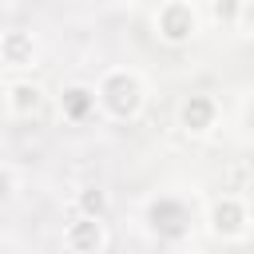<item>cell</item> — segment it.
<instances>
[{
	"instance_id": "6da1fadb",
	"label": "cell",
	"mask_w": 254,
	"mask_h": 254,
	"mask_svg": "<svg viewBox=\"0 0 254 254\" xmlns=\"http://www.w3.org/2000/svg\"><path fill=\"white\" fill-rule=\"evenodd\" d=\"M95 111L111 123H135L147 107V79L135 71V67H107L95 87Z\"/></svg>"
},
{
	"instance_id": "7a4b0ae2",
	"label": "cell",
	"mask_w": 254,
	"mask_h": 254,
	"mask_svg": "<svg viewBox=\"0 0 254 254\" xmlns=\"http://www.w3.org/2000/svg\"><path fill=\"white\" fill-rule=\"evenodd\" d=\"M151 24H155L159 44H167V48H187V44L202 32V12H198L194 0H159Z\"/></svg>"
},
{
	"instance_id": "3957f363",
	"label": "cell",
	"mask_w": 254,
	"mask_h": 254,
	"mask_svg": "<svg viewBox=\"0 0 254 254\" xmlns=\"http://www.w3.org/2000/svg\"><path fill=\"white\" fill-rule=\"evenodd\" d=\"M206 230L218 242H246L250 238V206L242 194H222L206 210Z\"/></svg>"
},
{
	"instance_id": "277c9868",
	"label": "cell",
	"mask_w": 254,
	"mask_h": 254,
	"mask_svg": "<svg viewBox=\"0 0 254 254\" xmlns=\"http://www.w3.org/2000/svg\"><path fill=\"white\" fill-rule=\"evenodd\" d=\"M218 99L214 95H187L183 103H179V111H175V119H179V131L183 135H190V139H202V135H210L214 127H218Z\"/></svg>"
},
{
	"instance_id": "5b68a950",
	"label": "cell",
	"mask_w": 254,
	"mask_h": 254,
	"mask_svg": "<svg viewBox=\"0 0 254 254\" xmlns=\"http://www.w3.org/2000/svg\"><path fill=\"white\" fill-rule=\"evenodd\" d=\"M147 222L163 238H183L190 230V206L183 198H175V194H159V198L147 202Z\"/></svg>"
},
{
	"instance_id": "8992f818",
	"label": "cell",
	"mask_w": 254,
	"mask_h": 254,
	"mask_svg": "<svg viewBox=\"0 0 254 254\" xmlns=\"http://www.w3.org/2000/svg\"><path fill=\"white\" fill-rule=\"evenodd\" d=\"M64 250L67 254H103L107 250V222L87 218V214H71L64 222Z\"/></svg>"
},
{
	"instance_id": "52a82bcc",
	"label": "cell",
	"mask_w": 254,
	"mask_h": 254,
	"mask_svg": "<svg viewBox=\"0 0 254 254\" xmlns=\"http://www.w3.org/2000/svg\"><path fill=\"white\" fill-rule=\"evenodd\" d=\"M40 60V40L28 28H4L0 32V67L4 71H28Z\"/></svg>"
},
{
	"instance_id": "ba28073f",
	"label": "cell",
	"mask_w": 254,
	"mask_h": 254,
	"mask_svg": "<svg viewBox=\"0 0 254 254\" xmlns=\"http://www.w3.org/2000/svg\"><path fill=\"white\" fill-rule=\"evenodd\" d=\"M48 103V91L36 83V79H12L4 87V107L12 119H36Z\"/></svg>"
},
{
	"instance_id": "9c48e42d",
	"label": "cell",
	"mask_w": 254,
	"mask_h": 254,
	"mask_svg": "<svg viewBox=\"0 0 254 254\" xmlns=\"http://www.w3.org/2000/svg\"><path fill=\"white\" fill-rule=\"evenodd\" d=\"M60 107H64V119L83 123L87 115H95V95H91V87H87V83H67V87H64Z\"/></svg>"
},
{
	"instance_id": "30bf717a",
	"label": "cell",
	"mask_w": 254,
	"mask_h": 254,
	"mask_svg": "<svg viewBox=\"0 0 254 254\" xmlns=\"http://www.w3.org/2000/svg\"><path fill=\"white\" fill-rule=\"evenodd\" d=\"M71 214H87V218H107V190L103 187H83L71 194Z\"/></svg>"
},
{
	"instance_id": "8fae6325",
	"label": "cell",
	"mask_w": 254,
	"mask_h": 254,
	"mask_svg": "<svg viewBox=\"0 0 254 254\" xmlns=\"http://www.w3.org/2000/svg\"><path fill=\"white\" fill-rule=\"evenodd\" d=\"M246 12H250V0H210V20L222 24V28H246Z\"/></svg>"
},
{
	"instance_id": "7c38bea8",
	"label": "cell",
	"mask_w": 254,
	"mask_h": 254,
	"mask_svg": "<svg viewBox=\"0 0 254 254\" xmlns=\"http://www.w3.org/2000/svg\"><path fill=\"white\" fill-rule=\"evenodd\" d=\"M16 194V171L12 167H0V202H8Z\"/></svg>"
}]
</instances>
